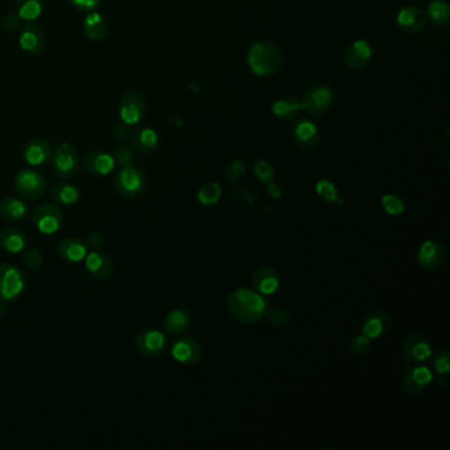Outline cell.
<instances>
[{"label": "cell", "instance_id": "obj_1", "mask_svg": "<svg viewBox=\"0 0 450 450\" xmlns=\"http://www.w3.org/2000/svg\"><path fill=\"white\" fill-rule=\"evenodd\" d=\"M227 309L236 321L255 325L265 317L268 304L259 292L241 287L229 294Z\"/></svg>", "mask_w": 450, "mask_h": 450}, {"label": "cell", "instance_id": "obj_2", "mask_svg": "<svg viewBox=\"0 0 450 450\" xmlns=\"http://www.w3.org/2000/svg\"><path fill=\"white\" fill-rule=\"evenodd\" d=\"M247 61L251 71L255 74L261 77H270L280 69L281 55L275 44L259 41L254 44L248 50Z\"/></svg>", "mask_w": 450, "mask_h": 450}, {"label": "cell", "instance_id": "obj_3", "mask_svg": "<svg viewBox=\"0 0 450 450\" xmlns=\"http://www.w3.org/2000/svg\"><path fill=\"white\" fill-rule=\"evenodd\" d=\"M115 191L123 198H136L147 188L144 172L133 165L120 167L114 177Z\"/></svg>", "mask_w": 450, "mask_h": 450}, {"label": "cell", "instance_id": "obj_4", "mask_svg": "<svg viewBox=\"0 0 450 450\" xmlns=\"http://www.w3.org/2000/svg\"><path fill=\"white\" fill-rule=\"evenodd\" d=\"M26 288V276L21 270L11 264H0V301H14Z\"/></svg>", "mask_w": 450, "mask_h": 450}, {"label": "cell", "instance_id": "obj_5", "mask_svg": "<svg viewBox=\"0 0 450 450\" xmlns=\"http://www.w3.org/2000/svg\"><path fill=\"white\" fill-rule=\"evenodd\" d=\"M55 172L59 178L72 180L79 171V155L77 148L69 143L58 145L52 156Z\"/></svg>", "mask_w": 450, "mask_h": 450}, {"label": "cell", "instance_id": "obj_6", "mask_svg": "<svg viewBox=\"0 0 450 450\" xmlns=\"http://www.w3.org/2000/svg\"><path fill=\"white\" fill-rule=\"evenodd\" d=\"M46 188L43 174L35 169H23L15 178V189L23 198L39 200Z\"/></svg>", "mask_w": 450, "mask_h": 450}, {"label": "cell", "instance_id": "obj_7", "mask_svg": "<svg viewBox=\"0 0 450 450\" xmlns=\"http://www.w3.org/2000/svg\"><path fill=\"white\" fill-rule=\"evenodd\" d=\"M32 222L35 227L45 235L57 232L64 225V216L61 210L52 203H43L33 210Z\"/></svg>", "mask_w": 450, "mask_h": 450}, {"label": "cell", "instance_id": "obj_8", "mask_svg": "<svg viewBox=\"0 0 450 450\" xmlns=\"http://www.w3.org/2000/svg\"><path fill=\"white\" fill-rule=\"evenodd\" d=\"M403 353L406 359L413 364H424L433 355V346L424 334H411L404 339Z\"/></svg>", "mask_w": 450, "mask_h": 450}, {"label": "cell", "instance_id": "obj_9", "mask_svg": "<svg viewBox=\"0 0 450 450\" xmlns=\"http://www.w3.org/2000/svg\"><path fill=\"white\" fill-rule=\"evenodd\" d=\"M416 259L424 271L435 272L445 264L447 250L440 242L429 239L421 243Z\"/></svg>", "mask_w": 450, "mask_h": 450}, {"label": "cell", "instance_id": "obj_10", "mask_svg": "<svg viewBox=\"0 0 450 450\" xmlns=\"http://www.w3.org/2000/svg\"><path fill=\"white\" fill-rule=\"evenodd\" d=\"M136 348L144 357L158 358L167 351L168 339L162 332L149 328L142 330L138 335Z\"/></svg>", "mask_w": 450, "mask_h": 450}, {"label": "cell", "instance_id": "obj_11", "mask_svg": "<svg viewBox=\"0 0 450 450\" xmlns=\"http://www.w3.org/2000/svg\"><path fill=\"white\" fill-rule=\"evenodd\" d=\"M118 113L123 123L135 126L143 120L145 115V104L143 98L133 91L124 93L118 104Z\"/></svg>", "mask_w": 450, "mask_h": 450}, {"label": "cell", "instance_id": "obj_12", "mask_svg": "<svg viewBox=\"0 0 450 450\" xmlns=\"http://www.w3.org/2000/svg\"><path fill=\"white\" fill-rule=\"evenodd\" d=\"M433 382L432 370L424 363L409 368L403 377V388L411 396H419L426 391Z\"/></svg>", "mask_w": 450, "mask_h": 450}, {"label": "cell", "instance_id": "obj_13", "mask_svg": "<svg viewBox=\"0 0 450 450\" xmlns=\"http://www.w3.org/2000/svg\"><path fill=\"white\" fill-rule=\"evenodd\" d=\"M333 102V91L329 87L316 85L305 94L303 109L309 115L319 116L325 114Z\"/></svg>", "mask_w": 450, "mask_h": 450}, {"label": "cell", "instance_id": "obj_14", "mask_svg": "<svg viewBox=\"0 0 450 450\" xmlns=\"http://www.w3.org/2000/svg\"><path fill=\"white\" fill-rule=\"evenodd\" d=\"M172 357L184 366H194L203 358V348L191 337H180L172 346Z\"/></svg>", "mask_w": 450, "mask_h": 450}, {"label": "cell", "instance_id": "obj_15", "mask_svg": "<svg viewBox=\"0 0 450 450\" xmlns=\"http://www.w3.org/2000/svg\"><path fill=\"white\" fill-rule=\"evenodd\" d=\"M19 45L29 56H39L45 48L43 30L33 21H28L26 26H23Z\"/></svg>", "mask_w": 450, "mask_h": 450}, {"label": "cell", "instance_id": "obj_16", "mask_svg": "<svg viewBox=\"0 0 450 450\" xmlns=\"http://www.w3.org/2000/svg\"><path fill=\"white\" fill-rule=\"evenodd\" d=\"M53 149L49 142L36 138L30 139L23 147V158L32 167H40L52 160Z\"/></svg>", "mask_w": 450, "mask_h": 450}, {"label": "cell", "instance_id": "obj_17", "mask_svg": "<svg viewBox=\"0 0 450 450\" xmlns=\"http://www.w3.org/2000/svg\"><path fill=\"white\" fill-rule=\"evenodd\" d=\"M85 267L88 274L95 277L97 280H107L113 275L114 265L111 258L100 250H93L87 252L85 258Z\"/></svg>", "mask_w": 450, "mask_h": 450}, {"label": "cell", "instance_id": "obj_18", "mask_svg": "<svg viewBox=\"0 0 450 450\" xmlns=\"http://www.w3.org/2000/svg\"><path fill=\"white\" fill-rule=\"evenodd\" d=\"M391 316L382 310L367 315L362 321V333L370 339H377L386 335L391 330Z\"/></svg>", "mask_w": 450, "mask_h": 450}, {"label": "cell", "instance_id": "obj_19", "mask_svg": "<svg viewBox=\"0 0 450 450\" xmlns=\"http://www.w3.org/2000/svg\"><path fill=\"white\" fill-rule=\"evenodd\" d=\"M115 165L114 156L102 151L88 152L84 159L85 169L94 176H107L115 169Z\"/></svg>", "mask_w": 450, "mask_h": 450}, {"label": "cell", "instance_id": "obj_20", "mask_svg": "<svg viewBox=\"0 0 450 450\" xmlns=\"http://www.w3.org/2000/svg\"><path fill=\"white\" fill-rule=\"evenodd\" d=\"M292 133H293V138L297 142V144L301 145L303 148L309 149V148H315L316 145L319 144V129L312 120H309L306 118H301L294 122Z\"/></svg>", "mask_w": 450, "mask_h": 450}, {"label": "cell", "instance_id": "obj_21", "mask_svg": "<svg viewBox=\"0 0 450 450\" xmlns=\"http://www.w3.org/2000/svg\"><path fill=\"white\" fill-rule=\"evenodd\" d=\"M252 287L261 294H274L280 288V276L272 267H261L252 275Z\"/></svg>", "mask_w": 450, "mask_h": 450}, {"label": "cell", "instance_id": "obj_22", "mask_svg": "<svg viewBox=\"0 0 450 450\" xmlns=\"http://www.w3.org/2000/svg\"><path fill=\"white\" fill-rule=\"evenodd\" d=\"M373 56V49L370 44L364 40L354 41L348 46L345 52V64L351 69H361L364 68Z\"/></svg>", "mask_w": 450, "mask_h": 450}, {"label": "cell", "instance_id": "obj_23", "mask_svg": "<svg viewBox=\"0 0 450 450\" xmlns=\"http://www.w3.org/2000/svg\"><path fill=\"white\" fill-rule=\"evenodd\" d=\"M87 251L88 248L86 243L79 238H66L61 241V243L57 247L58 256L62 261H69V263H79L85 261Z\"/></svg>", "mask_w": 450, "mask_h": 450}, {"label": "cell", "instance_id": "obj_24", "mask_svg": "<svg viewBox=\"0 0 450 450\" xmlns=\"http://www.w3.org/2000/svg\"><path fill=\"white\" fill-rule=\"evenodd\" d=\"M397 24L408 33H419L426 24V16L418 7H406L397 15Z\"/></svg>", "mask_w": 450, "mask_h": 450}, {"label": "cell", "instance_id": "obj_25", "mask_svg": "<svg viewBox=\"0 0 450 450\" xmlns=\"http://www.w3.org/2000/svg\"><path fill=\"white\" fill-rule=\"evenodd\" d=\"M28 206L20 198L6 197L0 201V216L10 222H20L28 216Z\"/></svg>", "mask_w": 450, "mask_h": 450}, {"label": "cell", "instance_id": "obj_26", "mask_svg": "<svg viewBox=\"0 0 450 450\" xmlns=\"http://www.w3.org/2000/svg\"><path fill=\"white\" fill-rule=\"evenodd\" d=\"M132 143L142 153H152L159 147L158 132L149 127H138L132 132Z\"/></svg>", "mask_w": 450, "mask_h": 450}, {"label": "cell", "instance_id": "obj_27", "mask_svg": "<svg viewBox=\"0 0 450 450\" xmlns=\"http://www.w3.org/2000/svg\"><path fill=\"white\" fill-rule=\"evenodd\" d=\"M190 324H191V319L188 310L174 309L164 319V329L171 335H180L188 330Z\"/></svg>", "mask_w": 450, "mask_h": 450}, {"label": "cell", "instance_id": "obj_28", "mask_svg": "<svg viewBox=\"0 0 450 450\" xmlns=\"http://www.w3.org/2000/svg\"><path fill=\"white\" fill-rule=\"evenodd\" d=\"M27 246V236L26 234L19 229H4L0 232V247L10 252V254H19L23 252Z\"/></svg>", "mask_w": 450, "mask_h": 450}, {"label": "cell", "instance_id": "obj_29", "mask_svg": "<svg viewBox=\"0 0 450 450\" xmlns=\"http://www.w3.org/2000/svg\"><path fill=\"white\" fill-rule=\"evenodd\" d=\"M84 30L90 40H102L109 32L107 20L95 11L87 12Z\"/></svg>", "mask_w": 450, "mask_h": 450}, {"label": "cell", "instance_id": "obj_30", "mask_svg": "<svg viewBox=\"0 0 450 450\" xmlns=\"http://www.w3.org/2000/svg\"><path fill=\"white\" fill-rule=\"evenodd\" d=\"M79 190L72 184L59 182L50 189V198L62 206H72L79 200Z\"/></svg>", "mask_w": 450, "mask_h": 450}, {"label": "cell", "instance_id": "obj_31", "mask_svg": "<svg viewBox=\"0 0 450 450\" xmlns=\"http://www.w3.org/2000/svg\"><path fill=\"white\" fill-rule=\"evenodd\" d=\"M303 110V103L296 101L292 97H284L276 101L272 106V113L281 119H292L299 115Z\"/></svg>", "mask_w": 450, "mask_h": 450}, {"label": "cell", "instance_id": "obj_32", "mask_svg": "<svg viewBox=\"0 0 450 450\" xmlns=\"http://www.w3.org/2000/svg\"><path fill=\"white\" fill-rule=\"evenodd\" d=\"M19 16L26 21H35L39 19L44 10L43 0H16Z\"/></svg>", "mask_w": 450, "mask_h": 450}, {"label": "cell", "instance_id": "obj_33", "mask_svg": "<svg viewBox=\"0 0 450 450\" xmlns=\"http://www.w3.org/2000/svg\"><path fill=\"white\" fill-rule=\"evenodd\" d=\"M222 188L217 182H206L198 190L197 198L203 206H213L221 200Z\"/></svg>", "mask_w": 450, "mask_h": 450}, {"label": "cell", "instance_id": "obj_34", "mask_svg": "<svg viewBox=\"0 0 450 450\" xmlns=\"http://www.w3.org/2000/svg\"><path fill=\"white\" fill-rule=\"evenodd\" d=\"M428 15L437 26H445L449 21V4L444 0H435L428 7Z\"/></svg>", "mask_w": 450, "mask_h": 450}, {"label": "cell", "instance_id": "obj_35", "mask_svg": "<svg viewBox=\"0 0 450 450\" xmlns=\"http://www.w3.org/2000/svg\"><path fill=\"white\" fill-rule=\"evenodd\" d=\"M432 363L435 373L438 377L447 379L450 370V350L449 348H442L437 351L435 355H432Z\"/></svg>", "mask_w": 450, "mask_h": 450}, {"label": "cell", "instance_id": "obj_36", "mask_svg": "<svg viewBox=\"0 0 450 450\" xmlns=\"http://www.w3.org/2000/svg\"><path fill=\"white\" fill-rule=\"evenodd\" d=\"M382 207L390 216H400L406 210V203L395 194H384L382 197Z\"/></svg>", "mask_w": 450, "mask_h": 450}, {"label": "cell", "instance_id": "obj_37", "mask_svg": "<svg viewBox=\"0 0 450 450\" xmlns=\"http://www.w3.org/2000/svg\"><path fill=\"white\" fill-rule=\"evenodd\" d=\"M316 193L326 203H337L339 197L335 185L329 180H319L316 184Z\"/></svg>", "mask_w": 450, "mask_h": 450}, {"label": "cell", "instance_id": "obj_38", "mask_svg": "<svg viewBox=\"0 0 450 450\" xmlns=\"http://www.w3.org/2000/svg\"><path fill=\"white\" fill-rule=\"evenodd\" d=\"M267 319L270 321V324L272 326H277V328H281V326H285L288 325L290 321V313L283 309V308H272V309H268L267 313H265Z\"/></svg>", "mask_w": 450, "mask_h": 450}, {"label": "cell", "instance_id": "obj_39", "mask_svg": "<svg viewBox=\"0 0 450 450\" xmlns=\"http://www.w3.org/2000/svg\"><path fill=\"white\" fill-rule=\"evenodd\" d=\"M23 261L26 263V265L32 268V270H40L43 267L44 256L43 254L40 252V250L37 248H24L23 251Z\"/></svg>", "mask_w": 450, "mask_h": 450}, {"label": "cell", "instance_id": "obj_40", "mask_svg": "<svg viewBox=\"0 0 450 450\" xmlns=\"http://www.w3.org/2000/svg\"><path fill=\"white\" fill-rule=\"evenodd\" d=\"M371 348V339L368 337H366L364 334L361 333L355 335L350 344V350L354 355L362 357L368 353V350Z\"/></svg>", "mask_w": 450, "mask_h": 450}, {"label": "cell", "instance_id": "obj_41", "mask_svg": "<svg viewBox=\"0 0 450 450\" xmlns=\"http://www.w3.org/2000/svg\"><path fill=\"white\" fill-rule=\"evenodd\" d=\"M254 171H255V174L256 177L263 181V182H271L272 178H274V169L272 167L264 161V160H259L255 162V167H254Z\"/></svg>", "mask_w": 450, "mask_h": 450}, {"label": "cell", "instance_id": "obj_42", "mask_svg": "<svg viewBox=\"0 0 450 450\" xmlns=\"http://www.w3.org/2000/svg\"><path fill=\"white\" fill-rule=\"evenodd\" d=\"M115 162H118L120 167H127V165H132L135 156L133 152L131 151L129 147L126 145H120L118 147L115 151Z\"/></svg>", "mask_w": 450, "mask_h": 450}, {"label": "cell", "instance_id": "obj_43", "mask_svg": "<svg viewBox=\"0 0 450 450\" xmlns=\"http://www.w3.org/2000/svg\"><path fill=\"white\" fill-rule=\"evenodd\" d=\"M21 21H23V19L19 16V14L10 12V14L6 15L3 19V28L7 32H15L20 28Z\"/></svg>", "mask_w": 450, "mask_h": 450}, {"label": "cell", "instance_id": "obj_44", "mask_svg": "<svg viewBox=\"0 0 450 450\" xmlns=\"http://www.w3.org/2000/svg\"><path fill=\"white\" fill-rule=\"evenodd\" d=\"M71 1L77 10L82 12H91L101 6L102 0H71Z\"/></svg>", "mask_w": 450, "mask_h": 450}, {"label": "cell", "instance_id": "obj_45", "mask_svg": "<svg viewBox=\"0 0 450 450\" xmlns=\"http://www.w3.org/2000/svg\"><path fill=\"white\" fill-rule=\"evenodd\" d=\"M85 243H86L87 248L98 250V248H101V247L103 246V243H104V238L102 236L101 232H90Z\"/></svg>", "mask_w": 450, "mask_h": 450}, {"label": "cell", "instance_id": "obj_46", "mask_svg": "<svg viewBox=\"0 0 450 450\" xmlns=\"http://www.w3.org/2000/svg\"><path fill=\"white\" fill-rule=\"evenodd\" d=\"M130 133V126H129V124H126V123H123V122H122L120 124H118V126H116V140H119V142H124L126 139H129Z\"/></svg>", "mask_w": 450, "mask_h": 450}, {"label": "cell", "instance_id": "obj_47", "mask_svg": "<svg viewBox=\"0 0 450 450\" xmlns=\"http://www.w3.org/2000/svg\"><path fill=\"white\" fill-rule=\"evenodd\" d=\"M245 174V165H243V161L238 160L235 161L230 168V177L232 180H236L239 178L242 174Z\"/></svg>", "mask_w": 450, "mask_h": 450}, {"label": "cell", "instance_id": "obj_48", "mask_svg": "<svg viewBox=\"0 0 450 450\" xmlns=\"http://www.w3.org/2000/svg\"><path fill=\"white\" fill-rule=\"evenodd\" d=\"M267 193H268V196H271L272 198H279V197L281 196V189L279 188L276 184L268 182V185H267Z\"/></svg>", "mask_w": 450, "mask_h": 450}]
</instances>
